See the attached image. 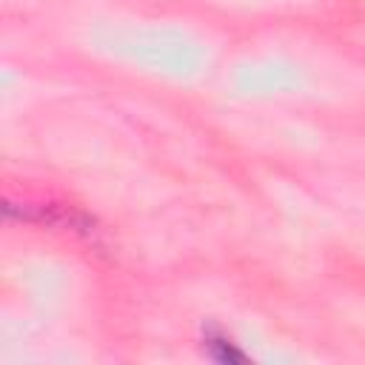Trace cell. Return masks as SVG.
Wrapping results in <instances>:
<instances>
[{
    "instance_id": "6da1fadb",
    "label": "cell",
    "mask_w": 365,
    "mask_h": 365,
    "mask_svg": "<svg viewBox=\"0 0 365 365\" xmlns=\"http://www.w3.org/2000/svg\"><path fill=\"white\" fill-rule=\"evenodd\" d=\"M208 351H211V356L220 359V362H237V359H242V354L234 351L225 339H211V342H208Z\"/></svg>"
}]
</instances>
